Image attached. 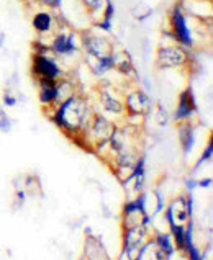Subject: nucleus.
I'll return each instance as SVG.
<instances>
[{"label":"nucleus","instance_id":"f257e3e1","mask_svg":"<svg viewBox=\"0 0 213 260\" xmlns=\"http://www.w3.org/2000/svg\"><path fill=\"white\" fill-rule=\"evenodd\" d=\"M85 111L87 108L84 105V102L76 99V96H71V99L63 102L61 108L57 110L56 121L68 129H76L82 124L85 118Z\"/></svg>","mask_w":213,"mask_h":260},{"label":"nucleus","instance_id":"f03ea898","mask_svg":"<svg viewBox=\"0 0 213 260\" xmlns=\"http://www.w3.org/2000/svg\"><path fill=\"white\" fill-rule=\"evenodd\" d=\"M33 72L40 79H51L54 80L61 76V69L53 59L48 57L46 54L38 53L33 57Z\"/></svg>","mask_w":213,"mask_h":260},{"label":"nucleus","instance_id":"7ed1b4c3","mask_svg":"<svg viewBox=\"0 0 213 260\" xmlns=\"http://www.w3.org/2000/svg\"><path fill=\"white\" fill-rule=\"evenodd\" d=\"M171 26H172V33L175 36V40L179 43H182L184 46H192L194 40H192V35H190V29L186 23V17L180 10V7L177 5L174 9L172 15H171Z\"/></svg>","mask_w":213,"mask_h":260},{"label":"nucleus","instance_id":"20e7f679","mask_svg":"<svg viewBox=\"0 0 213 260\" xmlns=\"http://www.w3.org/2000/svg\"><path fill=\"white\" fill-rule=\"evenodd\" d=\"M187 62V54L177 46H166L158 51L159 68H179Z\"/></svg>","mask_w":213,"mask_h":260},{"label":"nucleus","instance_id":"39448f33","mask_svg":"<svg viewBox=\"0 0 213 260\" xmlns=\"http://www.w3.org/2000/svg\"><path fill=\"white\" fill-rule=\"evenodd\" d=\"M84 46H85L87 54L94 57H104L113 53V49L108 44V41L104 38H99V36H85Z\"/></svg>","mask_w":213,"mask_h":260},{"label":"nucleus","instance_id":"423d86ee","mask_svg":"<svg viewBox=\"0 0 213 260\" xmlns=\"http://www.w3.org/2000/svg\"><path fill=\"white\" fill-rule=\"evenodd\" d=\"M127 107H128L131 115H141V113H144L146 110H148V107H149V99L141 90H139V92H133V93L128 95Z\"/></svg>","mask_w":213,"mask_h":260},{"label":"nucleus","instance_id":"0eeeda50","mask_svg":"<svg viewBox=\"0 0 213 260\" xmlns=\"http://www.w3.org/2000/svg\"><path fill=\"white\" fill-rule=\"evenodd\" d=\"M53 51L59 56H71L76 51V43L72 35H57L53 41Z\"/></svg>","mask_w":213,"mask_h":260},{"label":"nucleus","instance_id":"6e6552de","mask_svg":"<svg viewBox=\"0 0 213 260\" xmlns=\"http://www.w3.org/2000/svg\"><path fill=\"white\" fill-rule=\"evenodd\" d=\"M41 90H40V99L43 103H53L57 99V84L56 80L51 79H40Z\"/></svg>","mask_w":213,"mask_h":260},{"label":"nucleus","instance_id":"1a4fd4ad","mask_svg":"<svg viewBox=\"0 0 213 260\" xmlns=\"http://www.w3.org/2000/svg\"><path fill=\"white\" fill-rule=\"evenodd\" d=\"M195 110V102H194V95L192 90H186L180 93L179 99V107H177V118H187L189 115H192V111Z\"/></svg>","mask_w":213,"mask_h":260},{"label":"nucleus","instance_id":"9d476101","mask_svg":"<svg viewBox=\"0 0 213 260\" xmlns=\"http://www.w3.org/2000/svg\"><path fill=\"white\" fill-rule=\"evenodd\" d=\"M51 25H53V17L46 12H40L33 17V26L40 35H45L51 31Z\"/></svg>","mask_w":213,"mask_h":260},{"label":"nucleus","instance_id":"9b49d317","mask_svg":"<svg viewBox=\"0 0 213 260\" xmlns=\"http://www.w3.org/2000/svg\"><path fill=\"white\" fill-rule=\"evenodd\" d=\"M94 133L95 136H97V139L100 141H107L112 138L113 135V126L110 124L105 118H99L97 121H95V126H94Z\"/></svg>","mask_w":213,"mask_h":260},{"label":"nucleus","instance_id":"f8f14e48","mask_svg":"<svg viewBox=\"0 0 213 260\" xmlns=\"http://www.w3.org/2000/svg\"><path fill=\"white\" fill-rule=\"evenodd\" d=\"M115 66V54H108L104 57H95V64H92V69L95 74H105L107 71L113 69Z\"/></svg>","mask_w":213,"mask_h":260},{"label":"nucleus","instance_id":"ddd939ff","mask_svg":"<svg viewBox=\"0 0 213 260\" xmlns=\"http://www.w3.org/2000/svg\"><path fill=\"white\" fill-rule=\"evenodd\" d=\"M102 102H104V107L108 110V111H113V113H120L121 111V103L118 100H115L113 96H110L107 93L102 95Z\"/></svg>","mask_w":213,"mask_h":260},{"label":"nucleus","instance_id":"4468645a","mask_svg":"<svg viewBox=\"0 0 213 260\" xmlns=\"http://www.w3.org/2000/svg\"><path fill=\"white\" fill-rule=\"evenodd\" d=\"M82 2L89 12H97L102 7V0H82Z\"/></svg>","mask_w":213,"mask_h":260},{"label":"nucleus","instance_id":"2eb2a0df","mask_svg":"<svg viewBox=\"0 0 213 260\" xmlns=\"http://www.w3.org/2000/svg\"><path fill=\"white\" fill-rule=\"evenodd\" d=\"M2 44H4V35L0 33V48H2Z\"/></svg>","mask_w":213,"mask_h":260}]
</instances>
